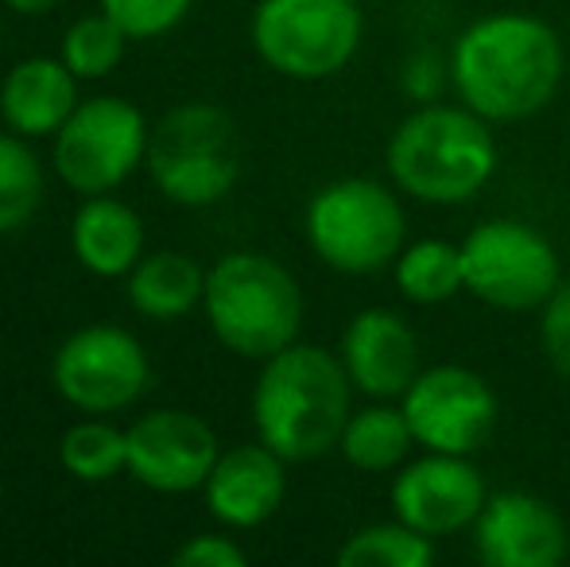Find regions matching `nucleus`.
I'll return each instance as SVG.
<instances>
[{"instance_id": "1", "label": "nucleus", "mask_w": 570, "mask_h": 567, "mask_svg": "<svg viewBox=\"0 0 570 567\" xmlns=\"http://www.w3.org/2000/svg\"><path fill=\"white\" fill-rule=\"evenodd\" d=\"M451 90L489 125H517L556 101L567 51L548 20L493 12L458 31L451 43Z\"/></svg>"}, {"instance_id": "2", "label": "nucleus", "mask_w": 570, "mask_h": 567, "mask_svg": "<svg viewBox=\"0 0 570 567\" xmlns=\"http://www.w3.org/2000/svg\"><path fill=\"white\" fill-rule=\"evenodd\" d=\"M353 381L342 358L311 342H292L264 358L253 385V428L287 462H315L338 451L353 412Z\"/></svg>"}, {"instance_id": "3", "label": "nucleus", "mask_w": 570, "mask_h": 567, "mask_svg": "<svg viewBox=\"0 0 570 567\" xmlns=\"http://www.w3.org/2000/svg\"><path fill=\"white\" fill-rule=\"evenodd\" d=\"M384 164L400 195L428 206H462L493 179L497 137L462 101H428L392 129Z\"/></svg>"}, {"instance_id": "4", "label": "nucleus", "mask_w": 570, "mask_h": 567, "mask_svg": "<svg viewBox=\"0 0 570 567\" xmlns=\"http://www.w3.org/2000/svg\"><path fill=\"white\" fill-rule=\"evenodd\" d=\"M203 311L214 339L229 354L264 362L299 342L303 287L276 257L237 250L206 268Z\"/></svg>"}, {"instance_id": "5", "label": "nucleus", "mask_w": 570, "mask_h": 567, "mask_svg": "<svg viewBox=\"0 0 570 567\" xmlns=\"http://www.w3.org/2000/svg\"><path fill=\"white\" fill-rule=\"evenodd\" d=\"M144 167L167 203L190 211L222 203L245 172L237 121L214 101H183L151 125Z\"/></svg>"}, {"instance_id": "6", "label": "nucleus", "mask_w": 570, "mask_h": 567, "mask_svg": "<svg viewBox=\"0 0 570 567\" xmlns=\"http://www.w3.org/2000/svg\"><path fill=\"white\" fill-rule=\"evenodd\" d=\"M303 237L326 268L342 276H376L396 265L407 245V214L392 187L365 175L334 179L311 195Z\"/></svg>"}, {"instance_id": "7", "label": "nucleus", "mask_w": 570, "mask_h": 567, "mask_svg": "<svg viewBox=\"0 0 570 567\" xmlns=\"http://www.w3.org/2000/svg\"><path fill=\"white\" fill-rule=\"evenodd\" d=\"M248 39L256 59L279 78L323 82L361 51L365 16L357 0H256Z\"/></svg>"}, {"instance_id": "8", "label": "nucleus", "mask_w": 570, "mask_h": 567, "mask_svg": "<svg viewBox=\"0 0 570 567\" xmlns=\"http://www.w3.org/2000/svg\"><path fill=\"white\" fill-rule=\"evenodd\" d=\"M465 292L493 311H540L563 284L556 245L520 218H489L462 237Z\"/></svg>"}, {"instance_id": "9", "label": "nucleus", "mask_w": 570, "mask_h": 567, "mask_svg": "<svg viewBox=\"0 0 570 567\" xmlns=\"http://www.w3.org/2000/svg\"><path fill=\"white\" fill-rule=\"evenodd\" d=\"M148 117L114 94L78 101L55 133V175L75 195H114L148 159Z\"/></svg>"}, {"instance_id": "10", "label": "nucleus", "mask_w": 570, "mask_h": 567, "mask_svg": "<svg viewBox=\"0 0 570 567\" xmlns=\"http://www.w3.org/2000/svg\"><path fill=\"white\" fill-rule=\"evenodd\" d=\"M51 385L70 409L86 417H109L148 393V350L125 326L90 323L59 342L51 358Z\"/></svg>"}, {"instance_id": "11", "label": "nucleus", "mask_w": 570, "mask_h": 567, "mask_svg": "<svg viewBox=\"0 0 570 567\" xmlns=\"http://www.w3.org/2000/svg\"><path fill=\"white\" fill-rule=\"evenodd\" d=\"M412 436L423 451L478 454L493 439L501 401L493 385L470 365H431L400 397Z\"/></svg>"}, {"instance_id": "12", "label": "nucleus", "mask_w": 570, "mask_h": 567, "mask_svg": "<svg viewBox=\"0 0 570 567\" xmlns=\"http://www.w3.org/2000/svg\"><path fill=\"white\" fill-rule=\"evenodd\" d=\"M489 490L481 470L470 462V454H443L423 451L420 459H407L392 475V517L420 529L423 537H454L473 529Z\"/></svg>"}, {"instance_id": "13", "label": "nucleus", "mask_w": 570, "mask_h": 567, "mask_svg": "<svg viewBox=\"0 0 570 567\" xmlns=\"http://www.w3.org/2000/svg\"><path fill=\"white\" fill-rule=\"evenodd\" d=\"M125 436L128 475L148 486L151 493L203 490L222 454L214 428L187 409H156L128 424Z\"/></svg>"}, {"instance_id": "14", "label": "nucleus", "mask_w": 570, "mask_h": 567, "mask_svg": "<svg viewBox=\"0 0 570 567\" xmlns=\"http://www.w3.org/2000/svg\"><path fill=\"white\" fill-rule=\"evenodd\" d=\"M470 532L485 567H556L570 553L563 514L528 490L489 493Z\"/></svg>"}, {"instance_id": "15", "label": "nucleus", "mask_w": 570, "mask_h": 567, "mask_svg": "<svg viewBox=\"0 0 570 567\" xmlns=\"http://www.w3.org/2000/svg\"><path fill=\"white\" fill-rule=\"evenodd\" d=\"M338 358L353 389L368 401H400L420 378V334L400 311L365 307L345 323Z\"/></svg>"}, {"instance_id": "16", "label": "nucleus", "mask_w": 570, "mask_h": 567, "mask_svg": "<svg viewBox=\"0 0 570 567\" xmlns=\"http://www.w3.org/2000/svg\"><path fill=\"white\" fill-rule=\"evenodd\" d=\"M287 498V459H279L268 443H240L218 454L210 478L203 486V501L210 517L226 529H261L279 514Z\"/></svg>"}, {"instance_id": "17", "label": "nucleus", "mask_w": 570, "mask_h": 567, "mask_svg": "<svg viewBox=\"0 0 570 567\" xmlns=\"http://www.w3.org/2000/svg\"><path fill=\"white\" fill-rule=\"evenodd\" d=\"M78 82L82 78L51 55H31L16 62L0 82V117L23 140L55 137L78 109Z\"/></svg>"}, {"instance_id": "18", "label": "nucleus", "mask_w": 570, "mask_h": 567, "mask_svg": "<svg viewBox=\"0 0 570 567\" xmlns=\"http://www.w3.org/2000/svg\"><path fill=\"white\" fill-rule=\"evenodd\" d=\"M70 253L90 276L117 281L148 253L140 214L114 195H86L70 218Z\"/></svg>"}, {"instance_id": "19", "label": "nucleus", "mask_w": 570, "mask_h": 567, "mask_svg": "<svg viewBox=\"0 0 570 567\" xmlns=\"http://www.w3.org/2000/svg\"><path fill=\"white\" fill-rule=\"evenodd\" d=\"M128 303L140 319L151 323H175L203 307L206 292V268L190 253L179 250H156L144 253L136 268L128 273Z\"/></svg>"}, {"instance_id": "20", "label": "nucleus", "mask_w": 570, "mask_h": 567, "mask_svg": "<svg viewBox=\"0 0 570 567\" xmlns=\"http://www.w3.org/2000/svg\"><path fill=\"white\" fill-rule=\"evenodd\" d=\"M415 447L420 443L400 401H373L365 409H353L338 439V454L361 475H396Z\"/></svg>"}, {"instance_id": "21", "label": "nucleus", "mask_w": 570, "mask_h": 567, "mask_svg": "<svg viewBox=\"0 0 570 567\" xmlns=\"http://www.w3.org/2000/svg\"><path fill=\"white\" fill-rule=\"evenodd\" d=\"M396 287L407 303L415 307H439L451 303L454 295L465 292V265H462V245L443 242V237H420L400 250L396 265H392Z\"/></svg>"}, {"instance_id": "22", "label": "nucleus", "mask_w": 570, "mask_h": 567, "mask_svg": "<svg viewBox=\"0 0 570 567\" xmlns=\"http://www.w3.org/2000/svg\"><path fill=\"white\" fill-rule=\"evenodd\" d=\"M59 462L75 482L101 486L128 470V436L106 417H86L59 439Z\"/></svg>"}, {"instance_id": "23", "label": "nucleus", "mask_w": 570, "mask_h": 567, "mask_svg": "<svg viewBox=\"0 0 570 567\" xmlns=\"http://www.w3.org/2000/svg\"><path fill=\"white\" fill-rule=\"evenodd\" d=\"M334 560L338 567H428L435 560V540L392 517V521H373L350 532Z\"/></svg>"}, {"instance_id": "24", "label": "nucleus", "mask_w": 570, "mask_h": 567, "mask_svg": "<svg viewBox=\"0 0 570 567\" xmlns=\"http://www.w3.org/2000/svg\"><path fill=\"white\" fill-rule=\"evenodd\" d=\"M43 164L20 133H0V237L23 229L43 203Z\"/></svg>"}, {"instance_id": "25", "label": "nucleus", "mask_w": 570, "mask_h": 567, "mask_svg": "<svg viewBox=\"0 0 570 567\" xmlns=\"http://www.w3.org/2000/svg\"><path fill=\"white\" fill-rule=\"evenodd\" d=\"M128 36L117 20H109L106 12L94 16H78L67 31H62V51L59 59L75 70L82 82H98L109 78L125 59Z\"/></svg>"}, {"instance_id": "26", "label": "nucleus", "mask_w": 570, "mask_h": 567, "mask_svg": "<svg viewBox=\"0 0 570 567\" xmlns=\"http://www.w3.org/2000/svg\"><path fill=\"white\" fill-rule=\"evenodd\" d=\"M195 0H101V12L125 28L128 39H164L190 16Z\"/></svg>"}, {"instance_id": "27", "label": "nucleus", "mask_w": 570, "mask_h": 567, "mask_svg": "<svg viewBox=\"0 0 570 567\" xmlns=\"http://www.w3.org/2000/svg\"><path fill=\"white\" fill-rule=\"evenodd\" d=\"M540 342L551 370L570 381V276H563L556 295L540 307Z\"/></svg>"}, {"instance_id": "28", "label": "nucleus", "mask_w": 570, "mask_h": 567, "mask_svg": "<svg viewBox=\"0 0 570 567\" xmlns=\"http://www.w3.org/2000/svg\"><path fill=\"white\" fill-rule=\"evenodd\" d=\"M443 86H451V59H443V55L415 51V55H407L404 67H400V90L412 101H420V106L439 101Z\"/></svg>"}, {"instance_id": "29", "label": "nucleus", "mask_w": 570, "mask_h": 567, "mask_svg": "<svg viewBox=\"0 0 570 567\" xmlns=\"http://www.w3.org/2000/svg\"><path fill=\"white\" fill-rule=\"evenodd\" d=\"M175 567H245L248 553L237 545L233 537H222V532H198L187 545L175 548Z\"/></svg>"}, {"instance_id": "30", "label": "nucleus", "mask_w": 570, "mask_h": 567, "mask_svg": "<svg viewBox=\"0 0 570 567\" xmlns=\"http://www.w3.org/2000/svg\"><path fill=\"white\" fill-rule=\"evenodd\" d=\"M0 4L12 8V12H20V16H47V12H55L62 0H0Z\"/></svg>"}]
</instances>
